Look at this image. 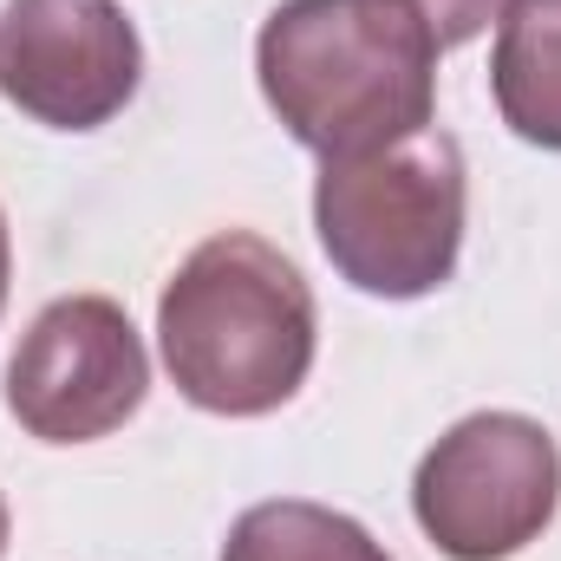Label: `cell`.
<instances>
[{
  "label": "cell",
  "mask_w": 561,
  "mask_h": 561,
  "mask_svg": "<svg viewBox=\"0 0 561 561\" xmlns=\"http://www.w3.org/2000/svg\"><path fill=\"white\" fill-rule=\"evenodd\" d=\"M255 79L320 163L437 118V39L412 0H280L255 33Z\"/></svg>",
  "instance_id": "obj_1"
},
{
  "label": "cell",
  "mask_w": 561,
  "mask_h": 561,
  "mask_svg": "<svg viewBox=\"0 0 561 561\" xmlns=\"http://www.w3.org/2000/svg\"><path fill=\"white\" fill-rule=\"evenodd\" d=\"M157 346L170 386L196 412L268 419L313 373V287L268 236L222 229L170 275L157 300Z\"/></svg>",
  "instance_id": "obj_2"
},
{
  "label": "cell",
  "mask_w": 561,
  "mask_h": 561,
  "mask_svg": "<svg viewBox=\"0 0 561 561\" xmlns=\"http://www.w3.org/2000/svg\"><path fill=\"white\" fill-rule=\"evenodd\" d=\"M463 150L424 125L399 144L327 157L313 183V236L333 275L373 300H424L463 255Z\"/></svg>",
  "instance_id": "obj_3"
},
{
  "label": "cell",
  "mask_w": 561,
  "mask_h": 561,
  "mask_svg": "<svg viewBox=\"0 0 561 561\" xmlns=\"http://www.w3.org/2000/svg\"><path fill=\"white\" fill-rule=\"evenodd\" d=\"M561 510V450L549 424L523 412L457 419L412 477V516L424 542L450 561H510Z\"/></svg>",
  "instance_id": "obj_4"
},
{
  "label": "cell",
  "mask_w": 561,
  "mask_h": 561,
  "mask_svg": "<svg viewBox=\"0 0 561 561\" xmlns=\"http://www.w3.org/2000/svg\"><path fill=\"white\" fill-rule=\"evenodd\" d=\"M150 392V353L118 300H53L7 359V412L39 444H92L138 419Z\"/></svg>",
  "instance_id": "obj_5"
},
{
  "label": "cell",
  "mask_w": 561,
  "mask_h": 561,
  "mask_svg": "<svg viewBox=\"0 0 561 561\" xmlns=\"http://www.w3.org/2000/svg\"><path fill=\"white\" fill-rule=\"evenodd\" d=\"M144 79L138 26L118 0H7L0 92L46 131L112 125Z\"/></svg>",
  "instance_id": "obj_6"
},
{
  "label": "cell",
  "mask_w": 561,
  "mask_h": 561,
  "mask_svg": "<svg viewBox=\"0 0 561 561\" xmlns=\"http://www.w3.org/2000/svg\"><path fill=\"white\" fill-rule=\"evenodd\" d=\"M490 92L503 125L536 150H561V0H510L496 20Z\"/></svg>",
  "instance_id": "obj_7"
},
{
  "label": "cell",
  "mask_w": 561,
  "mask_h": 561,
  "mask_svg": "<svg viewBox=\"0 0 561 561\" xmlns=\"http://www.w3.org/2000/svg\"><path fill=\"white\" fill-rule=\"evenodd\" d=\"M222 561H392V556L346 510H327V503H307V496H275V503H255L229 523Z\"/></svg>",
  "instance_id": "obj_8"
},
{
  "label": "cell",
  "mask_w": 561,
  "mask_h": 561,
  "mask_svg": "<svg viewBox=\"0 0 561 561\" xmlns=\"http://www.w3.org/2000/svg\"><path fill=\"white\" fill-rule=\"evenodd\" d=\"M412 7H419V20L431 26V39L444 53V46H470L490 20H503L510 0H412Z\"/></svg>",
  "instance_id": "obj_9"
},
{
  "label": "cell",
  "mask_w": 561,
  "mask_h": 561,
  "mask_svg": "<svg viewBox=\"0 0 561 561\" xmlns=\"http://www.w3.org/2000/svg\"><path fill=\"white\" fill-rule=\"evenodd\" d=\"M7 280H13V242H7V216H0V307H7Z\"/></svg>",
  "instance_id": "obj_10"
},
{
  "label": "cell",
  "mask_w": 561,
  "mask_h": 561,
  "mask_svg": "<svg viewBox=\"0 0 561 561\" xmlns=\"http://www.w3.org/2000/svg\"><path fill=\"white\" fill-rule=\"evenodd\" d=\"M7 536H13V516H7V496H0V556H7Z\"/></svg>",
  "instance_id": "obj_11"
}]
</instances>
